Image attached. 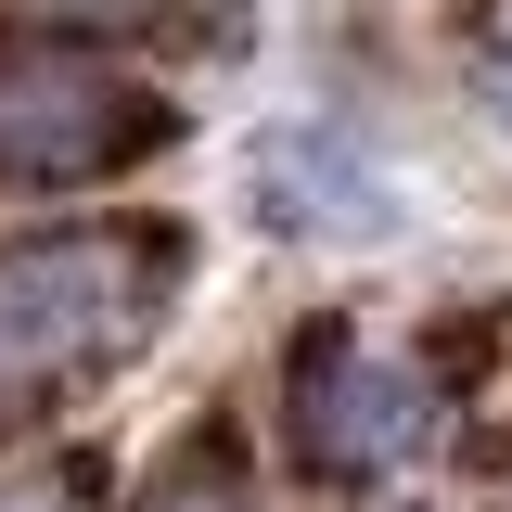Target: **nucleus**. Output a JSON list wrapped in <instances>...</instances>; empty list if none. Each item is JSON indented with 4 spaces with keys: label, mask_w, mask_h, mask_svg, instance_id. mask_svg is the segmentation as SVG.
Segmentation results:
<instances>
[{
    "label": "nucleus",
    "mask_w": 512,
    "mask_h": 512,
    "mask_svg": "<svg viewBox=\"0 0 512 512\" xmlns=\"http://www.w3.org/2000/svg\"><path fill=\"white\" fill-rule=\"evenodd\" d=\"M167 141V103L116 77L103 52H0V180L52 192V180H103L128 154H154Z\"/></svg>",
    "instance_id": "nucleus-1"
},
{
    "label": "nucleus",
    "mask_w": 512,
    "mask_h": 512,
    "mask_svg": "<svg viewBox=\"0 0 512 512\" xmlns=\"http://www.w3.org/2000/svg\"><path fill=\"white\" fill-rule=\"evenodd\" d=\"M141 295V244H13L0 256V397L77 372Z\"/></svg>",
    "instance_id": "nucleus-2"
},
{
    "label": "nucleus",
    "mask_w": 512,
    "mask_h": 512,
    "mask_svg": "<svg viewBox=\"0 0 512 512\" xmlns=\"http://www.w3.org/2000/svg\"><path fill=\"white\" fill-rule=\"evenodd\" d=\"M423 436H436V397H423L410 359L346 346V333L295 346V448H308L320 474H397Z\"/></svg>",
    "instance_id": "nucleus-3"
},
{
    "label": "nucleus",
    "mask_w": 512,
    "mask_h": 512,
    "mask_svg": "<svg viewBox=\"0 0 512 512\" xmlns=\"http://www.w3.org/2000/svg\"><path fill=\"white\" fill-rule=\"evenodd\" d=\"M0 512H77V500H64L52 474H13V487H0Z\"/></svg>",
    "instance_id": "nucleus-4"
},
{
    "label": "nucleus",
    "mask_w": 512,
    "mask_h": 512,
    "mask_svg": "<svg viewBox=\"0 0 512 512\" xmlns=\"http://www.w3.org/2000/svg\"><path fill=\"white\" fill-rule=\"evenodd\" d=\"M154 512H244L231 487H180V500H154Z\"/></svg>",
    "instance_id": "nucleus-5"
},
{
    "label": "nucleus",
    "mask_w": 512,
    "mask_h": 512,
    "mask_svg": "<svg viewBox=\"0 0 512 512\" xmlns=\"http://www.w3.org/2000/svg\"><path fill=\"white\" fill-rule=\"evenodd\" d=\"M487 103H500V116H512V52H500V64H487Z\"/></svg>",
    "instance_id": "nucleus-6"
}]
</instances>
